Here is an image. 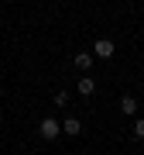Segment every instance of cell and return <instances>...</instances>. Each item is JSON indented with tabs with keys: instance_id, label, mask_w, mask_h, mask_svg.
Instances as JSON below:
<instances>
[{
	"instance_id": "cell-1",
	"label": "cell",
	"mask_w": 144,
	"mask_h": 155,
	"mask_svg": "<svg viewBox=\"0 0 144 155\" xmlns=\"http://www.w3.org/2000/svg\"><path fill=\"white\" fill-rule=\"evenodd\" d=\"M93 55L96 59H113V41L110 38H100V41L93 45Z\"/></svg>"
},
{
	"instance_id": "cell-2",
	"label": "cell",
	"mask_w": 144,
	"mask_h": 155,
	"mask_svg": "<svg viewBox=\"0 0 144 155\" xmlns=\"http://www.w3.org/2000/svg\"><path fill=\"white\" fill-rule=\"evenodd\" d=\"M58 131H62V124L55 121V117H45L41 121V134L45 138H58Z\"/></svg>"
},
{
	"instance_id": "cell-3",
	"label": "cell",
	"mask_w": 144,
	"mask_h": 155,
	"mask_svg": "<svg viewBox=\"0 0 144 155\" xmlns=\"http://www.w3.org/2000/svg\"><path fill=\"white\" fill-rule=\"evenodd\" d=\"M93 59H96V55H89V52H76V55H72V66H76V69H83V72H86L89 66H93Z\"/></svg>"
},
{
	"instance_id": "cell-4",
	"label": "cell",
	"mask_w": 144,
	"mask_h": 155,
	"mask_svg": "<svg viewBox=\"0 0 144 155\" xmlns=\"http://www.w3.org/2000/svg\"><path fill=\"white\" fill-rule=\"evenodd\" d=\"M120 114L124 117H134V114H137V100H134V97H124L120 100Z\"/></svg>"
},
{
	"instance_id": "cell-5",
	"label": "cell",
	"mask_w": 144,
	"mask_h": 155,
	"mask_svg": "<svg viewBox=\"0 0 144 155\" xmlns=\"http://www.w3.org/2000/svg\"><path fill=\"white\" fill-rule=\"evenodd\" d=\"M62 131H65V134H79V131H83V124H79L76 117H69V121H62Z\"/></svg>"
},
{
	"instance_id": "cell-6",
	"label": "cell",
	"mask_w": 144,
	"mask_h": 155,
	"mask_svg": "<svg viewBox=\"0 0 144 155\" xmlns=\"http://www.w3.org/2000/svg\"><path fill=\"white\" fill-rule=\"evenodd\" d=\"M93 90H96V83H93V79H79V93H83V97H89V93H93Z\"/></svg>"
},
{
	"instance_id": "cell-7",
	"label": "cell",
	"mask_w": 144,
	"mask_h": 155,
	"mask_svg": "<svg viewBox=\"0 0 144 155\" xmlns=\"http://www.w3.org/2000/svg\"><path fill=\"white\" fill-rule=\"evenodd\" d=\"M134 138H144V117H137V121H134Z\"/></svg>"
}]
</instances>
